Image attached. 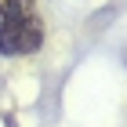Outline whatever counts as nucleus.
Returning a JSON list of instances; mask_svg holds the SVG:
<instances>
[{"label": "nucleus", "mask_w": 127, "mask_h": 127, "mask_svg": "<svg viewBox=\"0 0 127 127\" xmlns=\"http://www.w3.org/2000/svg\"><path fill=\"white\" fill-rule=\"evenodd\" d=\"M44 47V18L36 0H0V55L29 58Z\"/></svg>", "instance_id": "obj_1"}]
</instances>
